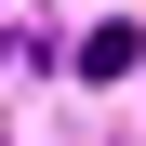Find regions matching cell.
<instances>
[{
    "label": "cell",
    "mask_w": 146,
    "mask_h": 146,
    "mask_svg": "<svg viewBox=\"0 0 146 146\" xmlns=\"http://www.w3.org/2000/svg\"><path fill=\"white\" fill-rule=\"evenodd\" d=\"M133 66H146L133 27H93V40H80V80H133Z\"/></svg>",
    "instance_id": "6da1fadb"
}]
</instances>
